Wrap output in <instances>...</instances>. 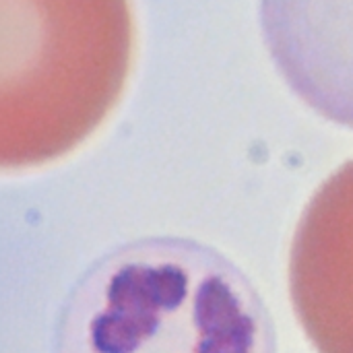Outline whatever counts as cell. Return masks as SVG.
Masks as SVG:
<instances>
[{"label":"cell","instance_id":"1","mask_svg":"<svg viewBox=\"0 0 353 353\" xmlns=\"http://www.w3.org/2000/svg\"><path fill=\"white\" fill-rule=\"evenodd\" d=\"M56 353H275L248 277L209 246L151 238L116 248L62 308Z\"/></svg>","mask_w":353,"mask_h":353},{"label":"cell","instance_id":"2","mask_svg":"<svg viewBox=\"0 0 353 353\" xmlns=\"http://www.w3.org/2000/svg\"><path fill=\"white\" fill-rule=\"evenodd\" d=\"M0 165L54 161L106 120L132 60L128 0H0Z\"/></svg>","mask_w":353,"mask_h":353},{"label":"cell","instance_id":"3","mask_svg":"<svg viewBox=\"0 0 353 353\" xmlns=\"http://www.w3.org/2000/svg\"><path fill=\"white\" fill-rule=\"evenodd\" d=\"M289 293L318 353H353V161L301 213L289 252Z\"/></svg>","mask_w":353,"mask_h":353},{"label":"cell","instance_id":"4","mask_svg":"<svg viewBox=\"0 0 353 353\" xmlns=\"http://www.w3.org/2000/svg\"><path fill=\"white\" fill-rule=\"evenodd\" d=\"M260 23L291 91L353 128V0H260Z\"/></svg>","mask_w":353,"mask_h":353}]
</instances>
